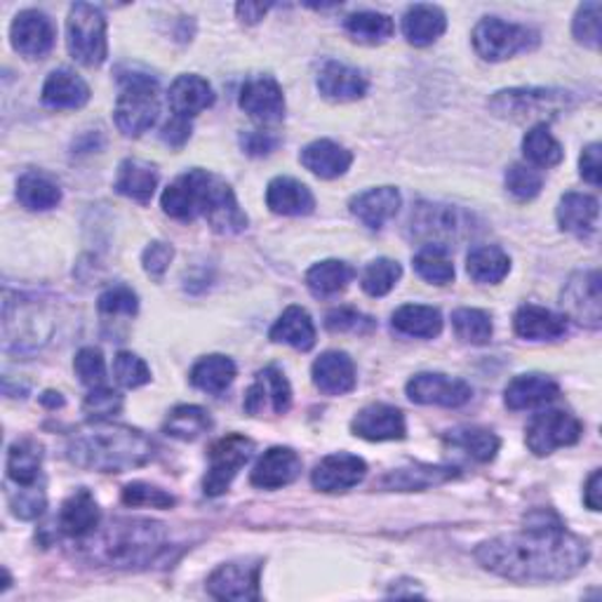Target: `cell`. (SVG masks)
I'll list each match as a JSON object with an SVG mask.
<instances>
[{
	"label": "cell",
	"instance_id": "obj_63",
	"mask_svg": "<svg viewBox=\"0 0 602 602\" xmlns=\"http://www.w3.org/2000/svg\"><path fill=\"white\" fill-rule=\"evenodd\" d=\"M583 504L591 511H600V471H593V475L589 478L587 490H583Z\"/></svg>",
	"mask_w": 602,
	"mask_h": 602
},
{
	"label": "cell",
	"instance_id": "obj_64",
	"mask_svg": "<svg viewBox=\"0 0 602 602\" xmlns=\"http://www.w3.org/2000/svg\"><path fill=\"white\" fill-rule=\"evenodd\" d=\"M41 403L50 409H55V407H62L64 405V398H62V393H55V391H45L41 395Z\"/></svg>",
	"mask_w": 602,
	"mask_h": 602
},
{
	"label": "cell",
	"instance_id": "obj_48",
	"mask_svg": "<svg viewBox=\"0 0 602 602\" xmlns=\"http://www.w3.org/2000/svg\"><path fill=\"white\" fill-rule=\"evenodd\" d=\"M401 275H403V266L395 260H386V256H382V260H374L363 271V281H360V285H363V289L370 297H384L395 285H398Z\"/></svg>",
	"mask_w": 602,
	"mask_h": 602
},
{
	"label": "cell",
	"instance_id": "obj_55",
	"mask_svg": "<svg viewBox=\"0 0 602 602\" xmlns=\"http://www.w3.org/2000/svg\"><path fill=\"white\" fill-rule=\"evenodd\" d=\"M120 409H123V395L107 388V386L92 388L88 398H85V403H83V412L95 422L111 419V417L120 415Z\"/></svg>",
	"mask_w": 602,
	"mask_h": 602
},
{
	"label": "cell",
	"instance_id": "obj_22",
	"mask_svg": "<svg viewBox=\"0 0 602 602\" xmlns=\"http://www.w3.org/2000/svg\"><path fill=\"white\" fill-rule=\"evenodd\" d=\"M316 85L320 95L332 101H355L368 92V78L358 68L335 59H325L320 64Z\"/></svg>",
	"mask_w": 602,
	"mask_h": 602
},
{
	"label": "cell",
	"instance_id": "obj_54",
	"mask_svg": "<svg viewBox=\"0 0 602 602\" xmlns=\"http://www.w3.org/2000/svg\"><path fill=\"white\" fill-rule=\"evenodd\" d=\"M123 504L128 506H146V508H172L177 504V499L169 492L149 485V483H130L123 490Z\"/></svg>",
	"mask_w": 602,
	"mask_h": 602
},
{
	"label": "cell",
	"instance_id": "obj_6",
	"mask_svg": "<svg viewBox=\"0 0 602 602\" xmlns=\"http://www.w3.org/2000/svg\"><path fill=\"white\" fill-rule=\"evenodd\" d=\"M66 45L72 57L83 66H99L107 62V20L99 8L76 3L66 20Z\"/></svg>",
	"mask_w": 602,
	"mask_h": 602
},
{
	"label": "cell",
	"instance_id": "obj_57",
	"mask_svg": "<svg viewBox=\"0 0 602 602\" xmlns=\"http://www.w3.org/2000/svg\"><path fill=\"white\" fill-rule=\"evenodd\" d=\"M325 325L330 332H353V335H368L374 330V320L370 316H363L355 308H335L325 316Z\"/></svg>",
	"mask_w": 602,
	"mask_h": 602
},
{
	"label": "cell",
	"instance_id": "obj_52",
	"mask_svg": "<svg viewBox=\"0 0 602 602\" xmlns=\"http://www.w3.org/2000/svg\"><path fill=\"white\" fill-rule=\"evenodd\" d=\"M600 14H602V8H600V3H595V0H591V3H583L574 14V24H572L574 39L591 50L600 47V36H602Z\"/></svg>",
	"mask_w": 602,
	"mask_h": 602
},
{
	"label": "cell",
	"instance_id": "obj_53",
	"mask_svg": "<svg viewBox=\"0 0 602 602\" xmlns=\"http://www.w3.org/2000/svg\"><path fill=\"white\" fill-rule=\"evenodd\" d=\"M74 370L78 374V380L90 386V388H99L105 386L107 380V365H105V355H101L99 349L95 347H85L76 353L74 360Z\"/></svg>",
	"mask_w": 602,
	"mask_h": 602
},
{
	"label": "cell",
	"instance_id": "obj_46",
	"mask_svg": "<svg viewBox=\"0 0 602 602\" xmlns=\"http://www.w3.org/2000/svg\"><path fill=\"white\" fill-rule=\"evenodd\" d=\"M415 271L422 275L424 281L434 285H450L455 281V264L447 250L436 245H424L415 254Z\"/></svg>",
	"mask_w": 602,
	"mask_h": 602
},
{
	"label": "cell",
	"instance_id": "obj_26",
	"mask_svg": "<svg viewBox=\"0 0 602 602\" xmlns=\"http://www.w3.org/2000/svg\"><path fill=\"white\" fill-rule=\"evenodd\" d=\"M41 467H43V447L31 438L17 440L8 452V483L12 488L45 485Z\"/></svg>",
	"mask_w": 602,
	"mask_h": 602
},
{
	"label": "cell",
	"instance_id": "obj_3",
	"mask_svg": "<svg viewBox=\"0 0 602 602\" xmlns=\"http://www.w3.org/2000/svg\"><path fill=\"white\" fill-rule=\"evenodd\" d=\"M66 457L85 471L125 473L151 461L153 442L134 428L95 422L68 440Z\"/></svg>",
	"mask_w": 602,
	"mask_h": 602
},
{
	"label": "cell",
	"instance_id": "obj_49",
	"mask_svg": "<svg viewBox=\"0 0 602 602\" xmlns=\"http://www.w3.org/2000/svg\"><path fill=\"white\" fill-rule=\"evenodd\" d=\"M544 186V177L537 167L513 163L506 169V188L513 198L518 200H532L537 198Z\"/></svg>",
	"mask_w": 602,
	"mask_h": 602
},
{
	"label": "cell",
	"instance_id": "obj_44",
	"mask_svg": "<svg viewBox=\"0 0 602 602\" xmlns=\"http://www.w3.org/2000/svg\"><path fill=\"white\" fill-rule=\"evenodd\" d=\"M343 29H347V33L353 41L365 43V45L384 43L393 36V31H395L393 20L388 14L370 12V10L349 14L347 22H343Z\"/></svg>",
	"mask_w": 602,
	"mask_h": 602
},
{
	"label": "cell",
	"instance_id": "obj_25",
	"mask_svg": "<svg viewBox=\"0 0 602 602\" xmlns=\"http://www.w3.org/2000/svg\"><path fill=\"white\" fill-rule=\"evenodd\" d=\"M269 210L283 217H306L316 208V198L308 186L292 177H275L266 188Z\"/></svg>",
	"mask_w": 602,
	"mask_h": 602
},
{
	"label": "cell",
	"instance_id": "obj_27",
	"mask_svg": "<svg viewBox=\"0 0 602 602\" xmlns=\"http://www.w3.org/2000/svg\"><path fill=\"white\" fill-rule=\"evenodd\" d=\"M314 384L328 395H343L355 388V365L343 351L322 353L314 363Z\"/></svg>",
	"mask_w": 602,
	"mask_h": 602
},
{
	"label": "cell",
	"instance_id": "obj_23",
	"mask_svg": "<svg viewBox=\"0 0 602 602\" xmlns=\"http://www.w3.org/2000/svg\"><path fill=\"white\" fill-rule=\"evenodd\" d=\"M401 191L395 186H380L370 191L358 194L351 200L353 217L368 229H382L388 219H393L401 210Z\"/></svg>",
	"mask_w": 602,
	"mask_h": 602
},
{
	"label": "cell",
	"instance_id": "obj_42",
	"mask_svg": "<svg viewBox=\"0 0 602 602\" xmlns=\"http://www.w3.org/2000/svg\"><path fill=\"white\" fill-rule=\"evenodd\" d=\"M165 434L177 440H196L212 428V417L208 409L198 405H179L165 419Z\"/></svg>",
	"mask_w": 602,
	"mask_h": 602
},
{
	"label": "cell",
	"instance_id": "obj_43",
	"mask_svg": "<svg viewBox=\"0 0 602 602\" xmlns=\"http://www.w3.org/2000/svg\"><path fill=\"white\" fill-rule=\"evenodd\" d=\"M17 198H20L26 210L45 212L57 208L62 203V188L47 177L36 175V172H29V175H24L20 184H17Z\"/></svg>",
	"mask_w": 602,
	"mask_h": 602
},
{
	"label": "cell",
	"instance_id": "obj_41",
	"mask_svg": "<svg viewBox=\"0 0 602 602\" xmlns=\"http://www.w3.org/2000/svg\"><path fill=\"white\" fill-rule=\"evenodd\" d=\"M445 442L457 447V450L461 452H467L471 459L480 463L492 461L499 452V445H502L490 428H480V426L455 428V431L445 434Z\"/></svg>",
	"mask_w": 602,
	"mask_h": 602
},
{
	"label": "cell",
	"instance_id": "obj_59",
	"mask_svg": "<svg viewBox=\"0 0 602 602\" xmlns=\"http://www.w3.org/2000/svg\"><path fill=\"white\" fill-rule=\"evenodd\" d=\"M240 144L250 153V156H269V153L278 146V136H273L271 132H245L240 136Z\"/></svg>",
	"mask_w": 602,
	"mask_h": 602
},
{
	"label": "cell",
	"instance_id": "obj_11",
	"mask_svg": "<svg viewBox=\"0 0 602 602\" xmlns=\"http://www.w3.org/2000/svg\"><path fill=\"white\" fill-rule=\"evenodd\" d=\"M583 434L581 422L562 409H546L529 422L525 442L532 455L548 457L554 455L558 447H570L579 442Z\"/></svg>",
	"mask_w": 602,
	"mask_h": 602
},
{
	"label": "cell",
	"instance_id": "obj_10",
	"mask_svg": "<svg viewBox=\"0 0 602 602\" xmlns=\"http://www.w3.org/2000/svg\"><path fill=\"white\" fill-rule=\"evenodd\" d=\"M254 452V442L248 436L231 434L219 438L210 447V469L203 480V492L208 496H219L227 492L233 483L238 471L245 467Z\"/></svg>",
	"mask_w": 602,
	"mask_h": 602
},
{
	"label": "cell",
	"instance_id": "obj_17",
	"mask_svg": "<svg viewBox=\"0 0 602 602\" xmlns=\"http://www.w3.org/2000/svg\"><path fill=\"white\" fill-rule=\"evenodd\" d=\"M292 405V388L287 376L278 368H264L256 374L254 384L245 393V412L252 417L264 415L271 409L273 415H285Z\"/></svg>",
	"mask_w": 602,
	"mask_h": 602
},
{
	"label": "cell",
	"instance_id": "obj_47",
	"mask_svg": "<svg viewBox=\"0 0 602 602\" xmlns=\"http://www.w3.org/2000/svg\"><path fill=\"white\" fill-rule=\"evenodd\" d=\"M452 328L461 341L475 343V347L488 343L494 330L490 314L480 311V308H457L452 314Z\"/></svg>",
	"mask_w": 602,
	"mask_h": 602
},
{
	"label": "cell",
	"instance_id": "obj_2",
	"mask_svg": "<svg viewBox=\"0 0 602 602\" xmlns=\"http://www.w3.org/2000/svg\"><path fill=\"white\" fill-rule=\"evenodd\" d=\"M161 205L163 212L177 221L205 217L223 236L240 233L248 227V217L240 210L231 186L208 169H191L177 177L163 191Z\"/></svg>",
	"mask_w": 602,
	"mask_h": 602
},
{
	"label": "cell",
	"instance_id": "obj_18",
	"mask_svg": "<svg viewBox=\"0 0 602 602\" xmlns=\"http://www.w3.org/2000/svg\"><path fill=\"white\" fill-rule=\"evenodd\" d=\"M368 473V463L349 452H339L325 457L322 461L316 463V469L311 473V485L320 492H347L355 485L363 483V478Z\"/></svg>",
	"mask_w": 602,
	"mask_h": 602
},
{
	"label": "cell",
	"instance_id": "obj_30",
	"mask_svg": "<svg viewBox=\"0 0 602 602\" xmlns=\"http://www.w3.org/2000/svg\"><path fill=\"white\" fill-rule=\"evenodd\" d=\"M515 335L529 341H550L567 332V318L548 311V308L525 304L513 316Z\"/></svg>",
	"mask_w": 602,
	"mask_h": 602
},
{
	"label": "cell",
	"instance_id": "obj_31",
	"mask_svg": "<svg viewBox=\"0 0 602 602\" xmlns=\"http://www.w3.org/2000/svg\"><path fill=\"white\" fill-rule=\"evenodd\" d=\"M90 101V88L80 76L59 68L43 85V105L50 109H80Z\"/></svg>",
	"mask_w": 602,
	"mask_h": 602
},
{
	"label": "cell",
	"instance_id": "obj_34",
	"mask_svg": "<svg viewBox=\"0 0 602 602\" xmlns=\"http://www.w3.org/2000/svg\"><path fill=\"white\" fill-rule=\"evenodd\" d=\"M113 188L120 196H125L130 200H136V203L144 205L153 198V194H156L158 172H156V167L144 163V161L128 158V161L120 163V167H118Z\"/></svg>",
	"mask_w": 602,
	"mask_h": 602
},
{
	"label": "cell",
	"instance_id": "obj_29",
	"mask_svg": "<svg viewBox=\"0 0 602 602\" xmlns=\"http://www.w3.org/2000/svg\"><path fill=\"white\" fill-rule=\"evenodd\" d=\"M167 101H169V109L175 111V116L191 118L215 105V92L205 78L186 74L169 85Z\"/></svg>",
	"mask_w": 602,
	"mask_h": 602
},
{
	"label": "cell",
	"instance_id": "obj_33",
	"mask_svg": "<svg viewBox=\"0 0 602 602\" xmlns=\"http://www.w3.org/2000/svg\"><path fill=\"white\" fill-rule=\"evenodd\" d=\"M271 341L287 343L297 351H311L316 343V325L306 308L289 306L271 328Z\"/></svg>",
	"mask_w": 602,
	"mask_h": 602
},
{
	"label": "cell",
	"instance_id": "obj_40",
	"mask_svg": "<svg viewBox=\"0 0 602 602\" xmlns=\"http://www.w3.org/2000/svg\"><path fill=\"white\" fill-rule=\"evenodd\" d=\"M236 380V363L227 355H205L191 370V384L205 393L219 395Z\"/></svg>",
	"mask_w": 602,
	"mask_h": 602
},
{
	"label": "cell",
	"instance_id": "obj_62",
	"mask_svg": "<svg viewBox=\"0 0 602 602\" xmlns=\"http://www.w3.org/2000/svg\"><path fill=\"white\" fill-rule=\"evenodd\" d=\"M271 10L269 3H238L236 12L238 20H243L245 24H256L260 20H264V14Z\"/></svg>",
	"mask_w": 602,
	"mask_h": 602
},
{
	"label": "cell",
	"instance_id": "obj_56",
	"mask_svg": "<svg viewBox=\"0 0 602 602\" xmlns=\"http://www.w3.org/2000/svg\"><path fill=\"white\" fill-rule=\"evenodd\" d=\"M97 308L105 316H134L136 308H140V299L128 285H116L99 297Z\"/></svg>",
	"mask_w": 602,
	"mask_h": 602
},
{
	"label": "cell",
	"instance_id": "obj_58",
	"mask_svg": "<svg viewBox=\"0 0 602 602\" xmlns=\"http://www.w3.org/2000/svg\"><path fill=\"white\" fill-rule=\"evenodd\" d=\"M172 260H175V248L167 245V243H161V240L151 243L142 254L144 271L151 275V278H156V281L163 278L165 271L172 264Z\"/></svg>",
	"mask_w": 602,
	"mask_h": 602
},
{
	"label": "cell",
	"instance_id": "obj_14",
	"mask_svg": "<svg viewBox=\"0 0 602 602\" xmlns=\"http://www.w3.org/2000/svg\"><path fill=\"white\" fill-rule=\"evenodd\" d=\"M12 47L29 59L45 57L55 45V24L41 10H24L14 17L10 26Z\"/></svg>",
	"mask_w": 602,
	"mask_h": 602
},
{
	"label": "cell",
	"instance_id": "obj_16",
	"mask_svg": "<svg viewBox=\"0 0 602 602\" xmlns=\"http://www.w3.org/2000/svg\"><path fill=\"white\" fill-rule=\"evenodd\" d=\"M240 109L262 125L281 123L285 118V97L281 85L271 76H254L240 90Z\"/></svg>",
	"mask_w": 602,
	"mask_h": 602
},
{
	"label": "cell",
	"instance_id": "obj_37",
	"mask_svg": "<svg viewBox=\"0 0 602 602\" xmlns=\"http://www.w3.org/2000/svg\"><path fill=\"white\" fill-rule=\"evenodd\" d=\"M391 328L405 337L434 339L442 332V316L434 306L405 304L391 316Z\"/></svg>",
	"mask_w": 602,
	"mask_h": 602
},
{
	"label": "cell",
	"instance_id": "obj_24",
	"mask_svg": "<svg viewBox=\"0 0 602 602\" xmlns=\"http://www.w3.org/2000/svg\"><path fill=\"white\" fill-rule=\"evenodd\" d=\"M558 395H560V386L550 380V376L532 372V374L515 376L504 391V403L508 409L521 412V409H532V407L554 403Z\"/></svg>",
	"mask_w": 602,
	"mask_h": 602
},
{
	"label": "cell",
	"instance_id": "obj_9",
	"mask_svg": "<svg viewBox=\"0 0 602 602\" xmlns=\"http://www.w3.org/2000/svg\"><path fill=\"white\" fill-rule=\"evenodd\" d=\"M574 107L572 92L544 90V88H513L496 92L490 101V109L499 118L508 120H532L541 116H558L560 111Z\"/></svg>",
	"mask_w": 602,
	"mask_h": 602
},
{
	"label": "cell",
	"instance_id": "obj_32",
	"mask_svg": "<svg viewBox=\"0 0 602 602\" xmlns=\"http://www.w3.org/2000/svg\"><path fill=\"white\" fill-rule=\"evenodd\" d=\"M600 205L589 194H565L558 205L560 229L577 238H589L598 229Z\"/></svg>",
	"mask_w": 602,
	"mask_h": 602
},
{
	"label": "cell",
	"instance_id": "obj_28",
	"mask_svg": "<svg viewBox=\"0 0 602 602\" xmlns=\"http://www.w3.org/2000/svg\"><path fill=\"white\" fill-rule=\"evenodd\" d=\"M299 161L308 172H314L316 177L337 179L341 175H347V169L353 163V153L330 140H318L304 146Z\"/></svg>",
	"mask_w": 602,
	"mask_h": 602
},
{
	"label": "cell",
	"instance_id": "obj_8",
	"mask_svg": "<svg viewBox=\"0 0 602 602\" xmlns=\"http://www.w3.org/2000/svg\"><path fill=\"white\" fill-rule=\"evenodd\" d=\"M539 45V33L523 24H511L499 17H485L473 29V47L485 62H504Z\"/></svg>",
	"mask_w": 602,
	"mask_h": 602
},
{
	"label": "cell",
	"instance_id": "obj_61",
	"mask_svg": "<svg viewBox=\"0 0 602 602\" xmlns=\"http://www.w3.org/2000/svg\"><path fill=\"white\" fill-rule=\"evenodd\" d=\"M581 177L593 186H600V144H589L579 158Z\"/></svg>",
	"mask_w": 602,
	"mask_h": 602
},
{
	"label": "cell",
	"instance_id": "obj_35",
	"mask_svg": "<svg viewBox=\"0 0 602 602\" xmlns=\"http://www.w3.org/2000/svg\"><path fill=\"white\" fill-rule=\"evenodd\" d=\"M457 469L450 467H431V463H415V467H405L398 471H391L380 480V488L391 492H415L426 490L431 485H442L452 480Z\"/></svg>",
	"mask_w": 602,
	"mask_h": 602
},
{
	"label": "cell",
	"instance_id": "obj_38",
	"mask_svg": "<svg viewBox=\"0 0 602 602\" xmlns=\"http://www.w3.org/2000/svg\"><path fill=\"white\" fill-rule=\"evenodd\" d=\"M467 271H469L471 278L480 285H496V283H502L508 275L511 260H508V254L502 248L480 245V248L469 252Z\"/></svg>",
	"mask_w": 602,
	"mask_h": 602
},
{
	"label": "cell",
	"instance_id": "obj_7",
	"mask_svg": "<svg viewBox=\"0 0 602 602\" xmlns=\"http://www.w3.org/2000/svg\"><path fill=\"white\" fill-rule=\"evenodd\" d=\"M473 217L461 212L450 205H434L419 203L409 217V231L424 245H436L447 250L452 243H459L461 238L471 236Z\"/></svg>",
	"mask_w": 602,
	"mask_h": 602
},
{
	"label": "cell",
	"instance_id": "obj_13",
	"mask_svg": "<svg viewBox=\"0 0 602 602\" xmlns=\"http://www.w3.org/2000/svg\"><path fill=\"white\" fill-rule=\"evenodd\" d=\"M260 574L256 560L221 565L208 579V593L217 600H260Z\"/></svg>",
	"mask_w": 602,
	"mask_h": 602
},
{
	"label": "cell",
	"instance_id": "obj_21",
	"mask_svg": "<svg viewBox=\"0 0 602 602\" xmlns=\"http://www.w3.org/2000/svg\"><path fill=\"white\" fill-rule=\"evenodd\" d=\"M101 511L88 490H76L57 513V532L68 539H88L99 527Z\"/></svg>",
	"mask_w": 602,
	"mask_h": 602
},
{
	"label": "cell",
	"instance_id": "obj_39",
	"mask_svg": "<svg viewBox=\"0 0 602 602\" xmlns=\"http://www.w3.org/2000/svg\"><path fill=\"white\" fill-rule=\"evenodd\" d=\"M353 278H355L353 266L339 260H328L308 269L306 287L311 289V295L316 297H332L347 289Z\"/></svg>",
	"mask_w": 602,
	"mask_h": 602
},
{
	"label": "cell",
	"instance_id": "obj_15",
	"mask_svg": "<svg viewBox=\"0 0 602 602\" xmlns=\"http://www.w3.org/2000/svg\"><path fill=\"white\" fill-rule=\"evenodd\" d=\"M600 273L581 271L572 275L570 283L562 289V306L570 318L587 325L591 330L600 328L602 320V306H600Z\"/></svg>",
	"mask_w": 602,
	"mask_h": 602
},
{
	"label": "cell",
	"instance_id": "obj_60",
	"mask_svg": "<svg viewBox=\"0 0 602 602\" xmlns=\"http://www.w3.org/2000/svg\"><path fill=\"white\" fill-rule=\"evenodd\" d=\"M188 136H191V123H188V118H182V116L172 118L161 132V140L167 146H175V149L184 146L188 142Z\"/></svg>",
	"mask_w": 602,
	"mask_h": 602
},
{
	"label": "cell",
	"instance_id": "obj_51",
	"mask_svg": "<svg viewBox=\"0 0 602 602\" xmlns=\"http://www.w3.org/2000/svg\"><path fill=\"white\" fill-rule=\"evenodd\" d=\"M113 374L116 382L125 388H140L151 382V370L140 355L130 351H120L113 360Z\"/></svg>",
	"mask_w": 602,
	"mask_h": 602
},
{
	"label": "cell",
	"instance_id": "obj_4",
	"mask_svg": "<svg viewBox=\"0 0 602 602\" xmlns=\"http://www.w3.org/2000/svg\"><path fill=\"white\" fill-rule=\"evenodd\" d=\"M97 562L111 567H144L165 550V529L151 521H116L105 532L83 539Z\"/></svg>",
	"mask_w": 602,
	"mask_h": 602
},
{
	"label": "cell",
	"instance_id": "obj_20",
	"mask_svg": "<svg viewBox=\"0 0 602 602\" xmlns=\"http://www.w3.org/2000/svg\"><path fill=\"white\" fill-rule=\"evenodd\" d=\"M302 475V459L292 447H271L254 463L250 483L260 490H281Z\"/></svg>",
	"mask_w": 602,
	"mask_h": 602
},
{
	"label": "cell",
	"instance_id": "obj_19",
	"mask_svg": "<svg viewBox=\"0 0 602 602\" xmlns=\"http://www.w3.org/2000/svg\"><path fill=\"white\" fill-rule=\"evenodd\" d=\"M351 431L358 438H365L372 442L382 440H403L407 436L405 415L393 405L374 403L363 407L351 422Z\"/></svg>",
	"mask_w": 602,
	"mask_h": 602
},
{
	"label": "cell",
	"instance_id": "obj_36",
	"mask_svg": "<svg viewBox=\"0 0 602 602\" xmlns=\"http://www.w3.org/2000/svg\"><path fill=\"white\" fill-rule=\"evenodd\" d=\"M447 29V17L440 8L436 6H412L407 8L405 17H403V33L405 39L417 45V47H426L436 43Z\"/></svg>",
	"mask_w": 602,
	"mask_h": 602
},
{
	"label": "cell",
	"instance_id": "obj_12",
	"mask_svg": "<svg viewBox=\"0 0 602 602\" xmlns=\"http://www.w3.org/2000/svg\"><path fill=\"white\" fill-rule=\"evenodd\" d=\"M407 395L419 405L461 407L471 401L473 388L463 380H452L440 372H422L407 382Z\"/></svg>",
	"mask_w": 602,
	"mask_h": 602
},
{
	"label": "cell",
	"instance_id": "obj_1",
	"mask_svg": "<svg viewBox=\"0 0 602 602\" xmlns=\"http://www.w3.org/2000/svg\"><path fill=\"white\" fill-rule=\"evenodd\" d=\"M589 558V544L567 532L550 511H535L518 535L490 539L475 550V560L488 572L521 583L565 581L581 572Z\"/></svg>",
	"mask_w": 602,
	"mask_h": 602
},
{
	"label": "cell",
	"instance_id": "obj_45",
	"mask_svg": "<svg viewBox=\"0 0 602 602\" xmlns=\"http://www.w3.org/2000/svg\"><path fill=\"white\" fill-rule=\"evenodd\" d=\"M523 153L532 167H556L562 163L565 151L558 140L550 134L546 123H537L523 140Z\"/></svg>",
	"mask_w": 602,
	"mask_h": 602
},
{
	"label": "cell",
	"instance_id": "obj_5",
	"mask_svg": "<svg viewBox=\"0 0 602 602\" xmlns=\"http://www.w3.org/2000/svg\"><path fill=\"white\" fill-rule=\"evenodd\" d=\"M158 80L146 74L120 76V95L116 99V125L125 136H140L158 120Z\"/></svg>",
	"mask_w": 602,
	"mask_h": 602
},
{
	"label": "cell",
	"instance_id": "obj_50",
	"mask_svg": "<svg viewBox=\"0 0 602 602\" xmlns=\"http://www.w3.org/2000/svg\"><path fill=\"white\" fill-rule=\"evenodd\" d=\"M8 499H10L12 513L22 521H36L39 515L45 513V506H47L45 485L12 488V490H8Z\"/></svg>",
	"mask_w": 602,
	"mask_h": 602
}]
</instances>
